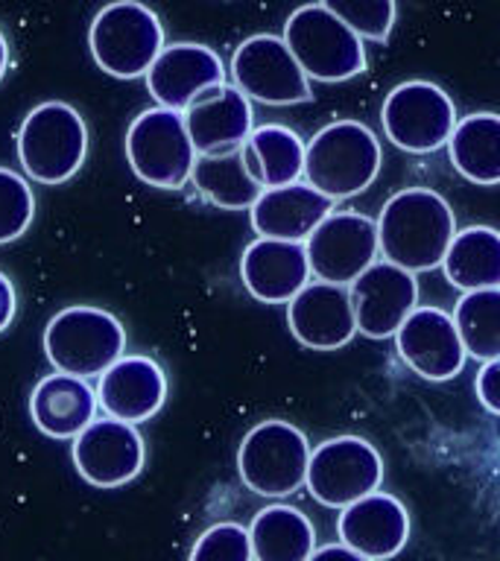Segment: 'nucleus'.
I'll use <instances>...</instances> for the list:
<instances>
[{
    "label": "nucleus",
    "mask_w": 500,
    "mask_h": 561,
    "mask_svg": "<svg viewBox=\"0 0 500 561\" xmlns=\"http://www.w3.org/2000/svg\"><path fill=\"white\" fill-rule=\"evenodd\" d=\"M456 237V217L442 193L404 187L384 202L377 217V240L384 261L419 275L442 266Z\"/></svg>",
    "instance_id": "nucleus-1"
},
{
    "label": "nucleus",
    "mask_w": 500,
    "mask_h": 561,
    "mask_svg": "<svg viewBox=\"0 0 500 561\" xmlns=\"http://www.w3.org/2000/svg\"><path fill=\"white\" fill-rule=\"evenodd\" d=\"M384 164L380 140L366 123L333 121L307 140L305 182L328 199H351L375 184Z\"/></svg>",
    "instance_id": "nucleus-2"
},
{
    "label": "nucleus",
    "mask_w": 500,
    "mask_h": 561,
    "mask_svg": "<svg viewBox=\"0 0 500 561\" xmlns=\"http://www.w3.org/2000/svg\"><path fill=\"white\" fill-rule=\"evenodd\" d=\"M123 351L126 328L103 307H65L44 328V357L61 375L100 377L123 357Z\"/></svg>",
    "instance_id": "nucleus-3"
},
{
    "label": "nucleus",
    "mask_w": 500,
    "mask_h": 561,
    "mask_svg": "<svg viewBox=\"0 0 500 561\" xmlns=\"http://www.w3.org/2000/svg\"><path fill=\"white\" fill-rule=\"evenodd\" d=\"M164 47L161 18L140 0L105 3L88 26L91 59L114 79L147 77V70Z\"/></svg>",
    "instance_id": "nucleus-4"
},
{
    "label": "nucleus",
    "mask_w": 500,
    "mask_h": 561,
    "mask_svg": "<svg viewBox=\"0 0 500 561\" xmlns=\"http://www.w3.org/2000/svg\"><path fill=\"white\" fill-rule=\"evenodd\" d=\"M18 158L26 179L65 184L88 158V126L70 103L50 100L35 105L18 129Z\"/></svg>",
    "instance_id": "nucleus-5"
},
{
    "label": "nucleus",
    "mask_w": 500,
    "mask_h": 561,
    "mask_svg": "<svg viewBox=\"0 0 500 561\" xmlns=\"http://www.w3.org/2000/svg\"><path fill=\"white\" fill-rule=\"evenodd\" d=\"M314 447L296 424L266 419L254 424L237 450V473L258 497L281 500L296 494L307 482Z\"/></svg>",
    "instance_id": "nucleus-6"
},
{
    "label": "nucleus",
    "mask_w": 500,
    "mask_h": 561,
    "mask_svg": "<svg viewBox=\"0 0 500 561\" xmlns=\"http://www.w3.org/2000/svg\"><path fill=\"white\" fill-rule=\"evenodd\" d=\"M281 38L287 42L307 79L316 82H345L366 70L363 38L322 3L298 7L287 18Z\"/></svg>",
    "instance_id": "nucleus-7"
},
{
    "label": "nucleus",
    "mask_w": 500,
    "mask_h": 561,
    "mask_svg": "<svg viewBox=\"0 0 500 561\" xmlns=\"http://www.w3.org/2000/svg\"><path fill=\"white\" fill-rule=\"evenodd\" d=\"M196 149L184 126V114L156 105L140 112L126 129V161L149 187L179 191L191 182Z\"/></svg>",
    "instance_id": "nucleus-8"
},
{
    "label": "nucleus",
    "mask_w": 500,
    "mask_h": 561,
    "mask_svg": "<svg viewBox=\"0 0 500 561\" xmlns=\"http://www.w3.org/2000/svg\"><path fill=\"white\" fill-rule=\"evenodd\" d=\"M380 123L395 147L428 156L447 147L459 117L445 88L433 85L428 79H410L386 94Z\"/></svg>",
    "instance_id": "nucleus-9"
},
{
    "label": "nucleus",
    "mask_w": 500,
    "mask_h": 561,
    "mask_svg": "<svg viewBox=\"0 0 500 561\" xmlns=\"http://www.w3.org/2000/svg\"><path fill=\"white\" fill-rule=\"evenodd\" d=\"M384 459L360 436H337L314 447L307 465V491L316 503L345 508L380 489Z\"/></svg>",
    "instance_id": "nucleus-10"
},
{
    "label": "nucleus",
    "mask_w": 500,
    "mask_h": 561,
    "mask_svg": "<svg viewBox=\"0 0 500 561\" xmlns=\"http://www.w3.org/2000/svg\"><path fill=\"white\" fill-rule=\"evenodd\" d=\"M307 261L316 280L349 287L377 261V219L360 210H331L305 240Z\"/></svg>",
    "instance_id": "nucleus-11"
},
{
    "label": "nucleus",
    "mask_w": 500,
    "mask_h": 561,
    "mask_svg": "<svg viewBox=\"0 0 500 561\" xmlns=\"http://www.w3.org/2000/svg\"><path fill=\"white\" fill-rule=\"evenodd\" d=\"M228 73L254 103L296 105L314 96L310 79L279 35L261 33L246 38L231 56Z\"/></svg>",
    "instance_id": "nucleus-12"
},
{
    "label": "nucleus",
    "mask_w": 500,
    "mask_h": 561,
    "mask_svg": "<svg viewBox=\"0 0 500 561\" xmlns=\"http://www.w3.org/2000/svg\"><path fill=\"white\" fill-rule=\"evenodd\" d=\"M73 468L94 489H121L144 468L147 447L135 424L94 419L70 445Z\"/></svg>",
    "instance_id": "nucleus-13"
},
{
    "label": "nucleus",
    "mask_w": 500,
    "mask_h": 561,
    "mask_svg": "<svg viewBox=\"0 0 500 561\" xmlns=\"http://www.w3.org/2000/svg\"><path fill=\"white\" fill-rule=\"evenodd\" d=\"M349 296L357 331L368 340H386L419 307V280L395 263L375 261L357 280H351Z\"/></svg>",
    "instance_id": "nucleus-14"
},
{
    "label": "nucleus",
    "mask_w": 500,
    "mask_h": 561,
    "mask_svg": "<svg viewBox=\"0 0 500 561\" xmlns=\"http://www.w3.org/2000/svg\"><path fill=\"white\" fill-rule=\"evenodd\" d=\"M395 345L404 363L433 383L459 375L468 359L454 316L442 307H416L395 333Z\"/></svg>",
    "instance_id": "nucleus-15"
},
{
    "label": "nucleus",
    "mask_w": 500,
    "mask_h": 561,
    "mask_svg": "<svg viewBox=\"0 0 500 561\" xmlns=\"http://www.w3.org/2000/svg\"><path fill=\"white\" fill-rule=\"evenodd\" d=\"M226 65L208 44L175 42L158 53V59L152 61V68L147 70L144 79H147V91L158 105L184 112L202 91L226 85Z\"/></svg>",
    "instance_id": "nucleus-16"
},
{
    "label": "nucleus",
    "mask_w": 500,
    "mask_h": 561,
    "mask_svg": "<svg viewBox=\"0 0 500 561\" xmlns=\"http://www.w3.org/2000/svg\"><path fill=\"white\" fill-rule=\"evenodd\" d=\"M182 114L196 156L235 152L254 131L252 100L228 82L202 91Z\"/></svg>",
    "instance_id": "nucleus-17"
},
{
    "label": "nucleus",
    "mask_w": 500,
    "mask_h": 561,
    "mask_svg": "<svg viewBox=\"0 0 500 561\" xmlns=\"http://www.w3.org/2000/svg\"><path fill=\"white\" fill-rule=\"evenodd\" d=\"M289 333L305 348L337 351L357 336V319L351 307L349 287L310 280L287 305Z\"/></svg>",
    "instance_id": "nucleus-18"
},
{
    "label": "nucleus",
    "mask_w": 500,
    "mask_h": 561,
    "mask_svg": "<svg viewBox=\"0 0 500 561\" xmlns=\"http://www.w3.org/2000/svg\"><path fill=\"white\" fill-rule=\"evenodd\" d=\"M337 533L340 541L360 556L386 561L395 559L410 541V515L401 500L377 489L357 503L340 508Z\"/></svg>",
    "instance_id": "nucleus-19"
},
{
    "label": "nucleus",
    "mask_w": 500,
    "mask_h": 561,
    "mask_svg": "<svg viewBox=\"0 0 500 561\" xmlns=\"http://www.w3.org/2000/svg\"><path fill=\"white\" fill-rule=\"evenodd\" d=\"M96 401L109 419L126 424H144L156 419L167 401V375L152 357L123 354L112 368H105L96 383Z\"/></svg>",
    "instance_id": "nucleus-20"
},
{
    "label": "nucleus",
    "mask_w": 500,
    "mask_h": 561,
    "mask_svg": "<svg viewBox=\"0 0 500 561\" xmlns=\"http://www.w3.org/2000/svg\"><path fill=\"white\" fill-rule=\"evenodd\" d=\"M240 278L246 293L263 305H289L310 284L314 272L305 243L258 237L243 249Z\"/></svg>",
    "instance_id": "nucleus-21"
},
{
    "label": "nucleus",
    "mask_w": 500,
    "mask_h": 561,
    "mask_svg": "<svg viewBox=\"0 0 500 561\" xmlns=\"http://www.w3.org/2000/svg\"><path fill=\"white\" fill-rule=\"evenodd\" d=\"M333 205L337 202L316 191L314 184L293 182L284 187H266L249 208V219L254 234L305 243L314 228L331 214Z\"/></svg>",
    "instance_id": "nucleus-22"
},
{
    "label": "nucleus",
    "mask_w": 500,
    "mask_h": 561,
    "mask_svg": "<svg viewBox=\"0 0 500 561\" xmlns=\"http://www.w3.org/2000/svg\"><path fill=\"white\" fill-rule=\"evenodd\" d=\"M100 401L86 377L47 375L30 394V419L47 438L73 442L96 419Z\"/></svg>",
    "instance_id": "nucleus-23"
},
{
    "label": "nucleus",
    "mask_w": 500,
    "mask_h": 561,
    "mask_svg": "<svg viewBox=\"0 0 500 561\" xmlns=\"http://www.w3.org/2000/svg\"><path fill=\"white\" fill-rule=\"evenodd\" d=\"M451 164L471 184H500V114L474 112L459 117L447 140Z\"/></svg>",
    "instance_id": "nucleus-24"
},
{
    "label": "nucleus",
    "mask_w": 500,
    "mask_h": 561,
    "mask_svg": "<svg viewBox=\"0 0 500 561\" xmlns=\"http://www.w3.org/2000/svg\"><path fill=\"white\" fill-rule=\"evenodd\" d=\"M307 144L298 138V131L281 123H266L249 135L243 144V158L254 182L266 187H284V184L302 182L305 175Z\"/></svg>",
    "instance_id": "nucleus-25"
},
{
    "label": "nucleus",
    "mask_w": 500,
    "mask_h": 561,
    "mask_svg": "<svg viewBox=\"0 0 500 561\" xmlns=\"http://www.w3.org/2000/svg\"><path fill=\"white\" fill-rule=\"evenodd\" d=\"M254 561H307L316 550V529L305 512L275 503L249 524Z\"/></svg>",
    "instance_id": "nucleus-26"
},
{
    "label": "nucleus",
    "mask_w": 500,
    "mask_h": 561,
    "mask_svg": "<svg viewBox=\"0 0 500 561\" xmlns=\"http://www.w3.org/2000/svg\"><path fill=\"white\" fill-rule=\"evenodd\" d=\"M445 278L463 293L500 287V231L491 226H468L456 231L442 261Z\"/></svg>",
    "instance_id": "nucleus-27"
},
{
    "label": "nucleus",
    "mask_w": 500,
    "mask_h": 561,
    "mask_svg": "<svg viewBox=\"0 0 500 561\" xmlns=\"http://www.w3.org/2000/svg\"><path fill=\"white\" fill-rule=\"evenodd\" d=\"M193 187L223 210H249L263 193V187L249 173L243 147L226 156H200L191 173Z\"/></svg>",
    "instance_id": "nucleus-28"
},
{
    "label": "nucleus",
    "mask_w": 500,
    "mask_h": 561,
    "mask_svg": "<svg viewBox=\"0 0 500 561\" xmlns=\"http://www.w3.org/2000/svg\"><path fill=\"white\" fill-rule=\"evenodd\" d=\"M454 322L468 357H500V287L465 293L454 307Z\"/></svg>",
    "instance_id": "nucleus-29"
},
{
    "label": "nucleus",
    "mask_w": 500,
    "mask_h": 561,
    "mask_svg": "<svg viewBox=\"0 0 500 561\" xmlns=\"http://www.w3.org/2000/svg\"><path fill=\"white\" fill-rule=\"evenodd\" d=\"M35 217V193L24 175L0 167V245L26 234Z\"/></svg>",
    "instance_id": "nucleus-30"
},
{
    "label": "nucleus",
    "mask_w": 500,
    "mask_h": 561,
    "mask_svg": "<svg viewBox=\"0 0 500 561\" xmlns=\"http://www.w3.org/2000/svg\"><path fill=\"white\" fill-rule=\"evenodd\" d=\"M328 12L349 24L363 42H386L395 26V0H319Z\"/></svg>",
    "instance_id": "nucleus-31"
},
{
    "label": "nucleus",
    "mask_w": 500,
    "mask_h": 561,
    "mask_svg": "<svg viewBox=\"0 0 500 561\" xmlns=\"http://www.w3.org/2000/svg\"><path fill=\"white\" fill-rule=\"evenodd\" d=\"M188 561H254L249 529L231 520L208 526L191 547Z\"/></svg>",
    "instance_id": "nucleus-32"
},
{
    "label": "nucleus",
    "mask_w": 500,
    "mask_h": 561,
    "mask_svg": "<svg viewBox=\"0 0 500 561\" xmlns=\"http://www.w3.org/2000/svg\"><path fill=\"white\" fill-rule=\"evenodd\" d=\"M474 389H477V398L491 415H500V357L486 359L477 371V380H474Z\"/></svg>",
    "instance_id": "nucleus-33"
},
{
    "label": "nucleus",
    "mask_w": 500,
    "mask_h": 561,
    "mask_svg": "<svg viewBox=\"0 0 500 561\" xmlns=\"http://www.w3.org/2000/svg\"><path fill=\"white\" fill-rule=\"evenodd\" d=\"M18 316V293L15 284L9 280L7 272H0V333L15 322Z\"/></svg>",
    "instance_id": "nucleus-34"
},
{
    "label": "nucleus",
    "mask_w": 500,
    "mask_h": 561,
    "mask_svg": "<svg viewBox=\"0 0 500 561\" xmlns=\"http://www.w3.org/2000/svg\"><path fill=\"white\" fill-rule=\"evenodd\" d=\"M307 561H372L366 556H360L357 550H351L345 543H325V547H316L314 556Z\"/></svg>",
    "instance_id": "nucleus-35"
},
{
    "label": "nucleus",
    "mask_w": 500,
    "mask_h": 561,
    "mask_svg": "<svg viewBox=\"0 0 500 561\" xmlns=\"http://www.w3.org/2000/svg\"><path fill=\"white\" fill-rule=\"evenodd\" d=\"M7 68H9V44H7V35H3V30H0V79H3Z\"/></svg>",
    "instance_id": "nucleus-36"
}]
</instances>
